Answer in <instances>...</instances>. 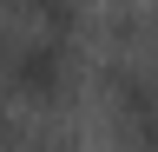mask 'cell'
<instances>
[{
	"label": "cell",
	"instance_id": "3",
	"mask_svg": "<svg viewBox=\"0 0 158 152\" xmlns=\"http://www.w3.org/2000/svg\"><path fill=\"white\" fill-rule=\"evenodd\" d=\"M27 13H33L46 33H53V40H66V33L86 20V0H27Z\"/></svg>",
	"mask_w": 158,
	"mask_h": 152
},
{
	"label": "cell",
	"instance_id": "4",
	"mask_svg": "<svg viewBox=\"0 0 158 152\" xmlns=\"http://www.w3.org/2000/svg\"><path fill=\"white\" fill-rule=\"evenodd\" d=\"M0 145H7V112H0Z\"/></svg>",
	"mask_w": 158,
	"mask_h": 152
},
{
	"label": "cell",
	"instance_id": "5",
	"mask_svg": "<svg viewBox=\"0 0 158 152\" xmlns=\"http://www.w3.org/2000/svg\"><path fill=\"white\" fill-rule=\"evenodd\" d=\"M40 152H66V145H40Z\"/></svg>",
	"mask_w": 158,
	"mask_h": 152
},
{
	"label": "cell",
	"instance_id": "2",
	"mask_svg": "<svg viewBox=\"0 0 158 152\" xmlns=\"http://www.w3.org/2000/svg\"><path fill=\"white\" fill-rule=\"evenodd\" d=\"M112 112H118V126H125V145L138 152H152L158 145V86H152V73H138V66H112Z\"/></svg>",
	"mask_w": 158,
	"mask_h": 152
},
{
	"label": "cell",
	"instance_id": "1",
	"mask_svg": "<svg viewBox=\"0 0 158 152\" xmlns=\"http://www.w3.org/2000/svg\"><path fill=\"white\" fill-rule=\"evenodd\" d=\"M7 80H13V93H27V99H66L73 93V53H66V40H53V33L20 40L7 53Z\"/></svg>",
	"mask_w": 158,
	"mask_h": 152
}]
</instances>
